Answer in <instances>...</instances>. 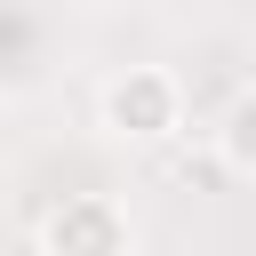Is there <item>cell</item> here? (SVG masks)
Wrapping results in <instances>:
<instances>
[{
  "label": "cell",
  "mask_w": 256,
  "mask_h": 256,
  "mask_svg": "<svg viewBox=\"0 0 256 256\" xmlns=\"http://www.w3.org/2000/svg\"><path fill=\"white\" fill-rule=\"evenodd\" d=\"M176 112H184V96H176L168 72H120V80L104 88V128H120V136H136V144L168 136Z\"/></svg>",
  "instance_id": "7a4b0ae2"
},
{
  "label": "cell",
  "mask_w": 256,
  "mask_h": 256,
  "mask_svg": "<svg viewBox=\"0 0 256 256\" xmlns=\"http://www.w3.org/2000/svg\"><path fill=\"white\" fill-rule=\"evenodd\" d=\"M248 120H256V104H248V96H232V104H224V176H248V168H256Z\"/></svg>",
  "instance_id": "3957f363"
},
{
  "label": "cell",
  "mask_w": 256,
  "mask_h": 256,
  "mask_svg": "<svg viewBox=\"0 0 256 256\" xmlns=\"http://www.w3.org/2000/svg\"><path fill=\"white\" fill-rule=\"evenodd\" d=\"M40 240H48V256H128V216L104 200V192H72L48 224H40Z\"/></svg>",
  "instance_id": "6da1fadb"
}]
</instances>
